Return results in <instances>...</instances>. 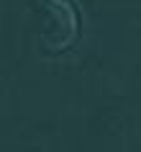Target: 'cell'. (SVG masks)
<instances>
[{
    "instance_id": "6da1fadb",
    "label": "cell",
    "mask_w": 141,
    "mask_h": 152,
    "mask_svg": "<svg viewBox=\"0 0 141 152\" xmlns=\"http://www.w3.org/2000/svg\"><path fill=\"white\" fill-rule=\"evenodd\" d=\"M31 21L39 47L46 54H62L80 34V16L72 0H33Z\"/></svg>"
}]
</instances>
